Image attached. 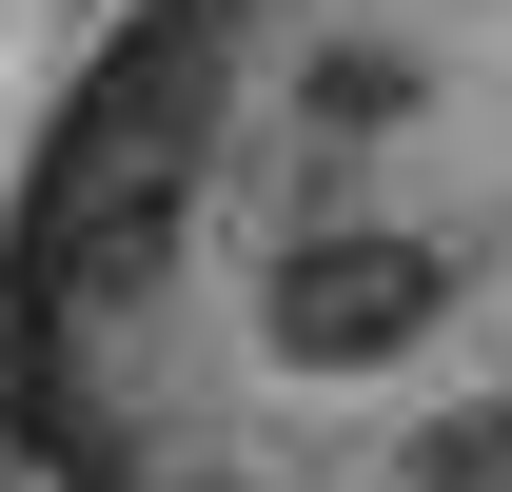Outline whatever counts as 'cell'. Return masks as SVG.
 <instances>
[{"mask_svg":"<svg viewBox=\"0 0 512 492\" xmlns=\"http://www.w3.org/2000/svg\"><path fill=\"white\" fill-rule=\"evenodd\" d=\"M414 99H434V79L394 60V40H335V60L296 79V138H335V158H375V138H414Z\"/></svg>","mask_w":512,"mask_h":492,"instance_id":"obj_2","label":"cell"},{"mask_svg":"<svg viewBox=\"0 0 512 492\" xmlns=\"http://www.w3.org/2000/svg\"><path fill=\"white\" fill-rule=\"evenodd\" d=\"M434 315H453V237H394V217H296V256H276L256 335H276L296 374H394Z\"/></svg>","mask_w":512,"mask_h":492,"instance_id":"obj_1","label":"cell"},{"mask_svg":"<svg viewBox=\"0 0 512 492\" xmlns=\"http://www.w3.org/2000/svg\"><path fill=\"white\" fill-rule=\"evenodd\" d=\"M414 492H512V394H473V414L414 433Z\"/></svg>","mask_w":512,"mask_h":492,"instance_id":"obj_3","label":"cell"}]
</instances>
